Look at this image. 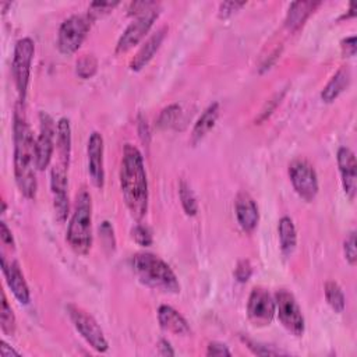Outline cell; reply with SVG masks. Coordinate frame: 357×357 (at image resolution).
Instances as JSON below:
<instances>
[{
	"label": "cell",
	"instance_id": "obj_36",
	"mask_svg": "<svg viewBox=\"0 0 357 357\" xmlns=\"http://www.w3.org/2000/svg\"><path fill=\"white\" fill-rule=\"evenodd\" d=\"M251 273H252V268H251V264L245 259L240 261L236 268H234V278L240 282V283H245L250 278H251Z\"/></svg>",
	"mask_w": 357,
	"mask_h": 357
},
{
	"label": "cell",
	"instance_id": "obj_41",
	"mask_svg": "<svg viewBox=\"0 0 357 357\" xmlns=\"http://www.w3.org/2000/svg\"><path fill=\"white\" fill-rule=\"evenodd\" d=\"M0 238H1V243L4 245H8V247H14V238H13V234H11V230L7 227L6 222H0Z\"/></svg>",
	"mask_w": 357,
	"mask_h": 357
},
{
	"label": "cell",
	"instance_id": "obj_18",
	"mask_svg": "<svg viewBox=\"0 0 357 357\" xmlns=\"http://www.w3.org/2000/svg\"><path fill=\"white\" fill-rule=\"evenodd\" d=\"M166 33H167V26H162L148 38V40L139 47L137 54L130 61V68L132 71H139L142 67H145L151 61V59L159 50L163 39L166 38Z\"/></svg>",
	"mask_w": 357,
	"mask_h": 357
},
{
	"label": "cell",
	"instance_id": "obj_34",
	"mask_svg": "<svg viewBox=\"0 0 357 357\" xmlns=\"http://www.w3.org/2000/svg\"><path fill=\"white\" fill-rule=\"evenodd\" d=\"M99 234H100V238L103 241L105 248H109L110 251H113L114 245H116V240H114V234H113V227L109 222L105 220L99 226Z\"/></svg>",
	"mask_w": 357,
	"mask_h": 357
},
{
	"label": "cell",
	"instance_id": "obj_19",
	"mask_svg": "<svg viewBox=\"0 0 357 357\" xmlns=\"http://www.w3.org/2000/svg\"><path fill=\"white\" fill-rule=\"evenodd\" d=\"M158 321L160 326L174 335H188L190 326L185 318L170 305H160L158 310Z\"/></svg>",
	"mask_w": 357,
	"mask_h": 357
},
{
	"label": "cell",
	"instance_id": "obj_14",
	"mask_svg": "<svg viewBox=\"0 0 357 357\" xmlns=\"http://www.w3.org/2000/svg\"><path fill=\"white\" fill-rule=\"evenodd\" d=\"M88 173L95 187L102 188L105 184V169H103V137L98 131L89 135L88 146Z\"/></svg>",
	"mask_w": 357,
	"mask_h": 357
},
{
	"label": "cell",
	"instance_id": "obj_26",
	"mask_svg": "<svg viewBox=\"0 0 357 357\" xmlns=\"http://www.w3.org/2000/svg\"><path fill=\"white\" fill-rule=\"evenodd\" d=\"M178 195H180V201H181L184 212L188 216L197 215V212H198L197 198H195L192 190L190 188V185L184 180H181L180 184H178Z\"/></svg>",
	"mask_w": 357,
	"mask_h": 357
},
{
	"label": "cell",
	"instance_id": "obj_32",
	"mask_svg": "<svg viewBox=\"0 0 357 357\" xmlns=\"http://www.w3.org/2000/svg\"><path fill=\"white\" fill-rule=\"evenodd\" d=\"M247 347L257 356H278V354H284V351H280L278 349H273L271 346H266V344H262V343H258V342H254V340H250V339H244Z\"/></svg>",
	"mask_w": 357,
	"mask_h": 357
},
{
	"label": "cell",
	"instance_id": "obj_6",
	"mask_svg": "<svg viewBox=\"0 0 357 357\" xmlns=\"http://www.w3.org/2000/svg\"><path fill=\"white\" fill-rule=\"evenodd\" d=\"M92 20L89 15H71L64 20L57 33V47L63 54L75 53L82 45Z\"/></svg>",
	"mask_w": 357,
	"mask_h": 357
},
{
	"label": "cell",
	"instance_id": "obj_39",
	"mask_svg": "<svg viewBox=\"0 0 357 357\" xmlns=\"http://www.w3.org/2000/svg\"><path fill=\"white\" fill-rule=\"evenodd\" d=\"M156 6H158V3H155V1H134L130 6V14H138L139 15V14H142V13L156 7Z\"/></svg>",
	"mask_w": 357,
	"mask_h": 357
},
{
	"label": "cell",
	"instance_id": "obj_29",
	"mask_svg": "<svg viewBox=\"0 0 357 357\" xmlns=\"http://www.w3.org/2000/svg\"><path fill=\"white\" fill-rule=\"evenodd\" d=\"M180 114H181V107L178 105H169L167 107H165L160 112V114L156 120V126L159 128H169L176 124Z\"/></svg>",
	"mask_w": 357,
	"mask_h": 357
},
{
	"label": "cell",
	"instance_id": "obj_24",
	"mask_svg": "<svg viewBox=\"0 0 357 357\" xmlns=\"http://www.w3.org/2000/svg\"><path fill=\"white\" fill-rule=\"evenodd\" d=\"M278 233H279V243H280V250L283 255L290 257L297 244V233H296L294 223L289 216L280 218L278 225Z\"/></svg>",
	"mask_w": 357,
	"mask_h": 357
},
{
	"label": "cell",
	"instance_id": "obj_31",
	"mask_svg": "<svg viewBox=\"0 0 357 357\" xmlns=\"http://www.w3.org/2000/svg\"><path fill=\"white\" fill-rule=\"evenodd\" d=\"M117 4H119V1H95V3H92V4L89 6V8H88V15H89V18L93 21V20L98 18L99 15L112 11Z\"/></svg>",
	"mask_w": 357,
	"mask_h": 357
},
{
	"label": "cell",
	"instance_id": "obj_44",
	"mask_svg": "<svg viewBox=\"0 0 357 357\" xmlns=\"http://www.w3.org/2000/svg\"><path fill=\"white\" fill-rule=\"evenodd\" d=\"M1 356L3 357H20V353L10 347L6 342H1Z\"/></svg>",
	"mask_w": 357,
	"mask_h": 357
},
{
	"label": "cell",
	"instance_id": "obj_9",
	"mask_svg": "<svg viewBox=\"0 0 357 357\" xmlns=\"http://www.w3.org/2000/svg\"><path fill=\"white\" fill-rule=\"evenodd\" d=\"M289 176L296 192L307 202L318 192V177L314 167L304 159H296L289 166Z\"/></svg>",
	"mask_w": 357,
	"mask_h": 357
},
{
	"label": "cell",
	"instance_id": "obj_40",
	"mask_svg": "<svg viewBox=\"0 0 357 357\" xmlns=\"http://www.w3.org/2000/svg\"><path fill=\"white\" fill-rule=\"evenodd\" d=\"M342 50L346 57H353L356 54V36H349L342 40Z\"/></svg>",
	"mask_w": 357,
	"mask_h": 357
},
{
	"label": "cell",
	"instance_id": "obj_13",
	"mask_svg": "<svg viewBox=\"0 0 357 357\" xmlns=\"http://www.w3.org/2000/svg\"><path fill=\"white\" fill-rule=\"evenodd\" d=\"M39 135L35 142V153H36V167L38 170H45L53 156L54 152V137H56V128L53 119L45 113H39Z\"/></svg>",
	"mask_w": 357,
	"mask_h": 357
},
{
	"label": "cell",
	"instance_id": "obj_4",
	"mask_svg": "<svg viewBox=\"0 0 357 357\" xmlns=\"http://www.w3.org/2000/svg\"><path fill=\"white\" fill-rule=\"evenodd\" d=\"M67 241L74 252L86 255L92 245V199L81 188L75 197V206L67 229Z\"/></svg>",
	"mask_w": 357,
	"mask_h": 357
},
{
	"label": "cell",
	"instance_id": "obj_43",
	"mask_svg": "<svg viewBox=\"0 0 357 357\" xmlns=\"http://www.w3.org/2000/svg\"><path fill=\"white\" fill-rule=\"evenodd\" d=\"M158 353H159L160 356H174V351H173L170 343H169L167 340H165V339H162V340L159 342V344H158Z\"/></svg>",
	"mask_w": 357,
	"mask_h": 357
},
{
	"label": "cell",
	"instance_id": "obj_17",
	"mask_svg": "<svg viewBox=\"0 0 357 357\" xmlns=\"http://www.w3.org/2000/svg\"><path fill=\"white\" fill-rule=\"evenodd\" d=\"M234 208L238 225L244 231L251 233L257 227L259 220V212L255 201L251 198L250 194L240 192L236 197Z\"/></svg>",
	"mask_w": 357,
	"mask_h": 357
},
{
	"label": "cell",
	"instance_id": "obj_8",
	"mask_svg": "<svg viewBox=\"0 0 357 357\" xmlns=\"http://www.w3.org/2000/svg\"><path fill=\"white\" fill-rule=\"evenodd\" d=\"M275 307L282 325L293 335L301 336L304 333L305 324L294 296L287 290H278L275 294Z\"/></svg>",
	"mask_w": 357,
	"mask_h": 357
},
{
	"label": "cell",
	"instance_id": "obj_16",
	"mask_svg": "<svg viewBox=\"0 0 357 357\" xmlns=\"http://www.w3.org/2000/svg\"><path fill=\"white\" fill-rule=\"evenodd\" d=\"M1 271L6 278V283L13 291L14 297L21 304H28L31 300L29 289L25 282V278L20 269V265L15 261H7L4 255H1Z\"/></svg>",
	"mask_w": 357,
	"mask_h": 357
},
{
	"label": "cell",
	"instance_id": "obj_12",
	"mask_svg": "<svg viewBox=\"0 0 357 357\" xmlns=\"http://www.w3.org/2000/svg\"><path fill=\"white\" fill-rule=\"evenodd\" d=\"M276 312L275 300L262 287H254L247 303L248 319L255 326H266L272 322Z\"/></svg>",
	"mask_w": 357,
	"mask_h": 357
},
{
	"label": "cell",
	"instance_id": "obj_1",
	"mask_svg": "<svg viewBox=\"0 0 357 357\" xmlns=\"http://www.w3.org/2000/svg\"><path fill=\"white\" fill-rule=\"evenodd\" d=\"M14 176L21 194L32 199L36 195V153L35 139L28 126L24 103L18 102L14 112Z\"/></svg>",
	"mask_w": 357,
	"mask_h": 357
},
{
	"label": "cell",
	"instance_id": "obj_25",
	"mask_svg": "<svg viewBox=\"0 0 357 357\" xmlns=\"http://www.w3.org/2000/svg\"><path fill=\"white\" fill-rule=\"evenodd\" d=\"M325 298L335 312H343L346 305L344 294L336 282L329 280L325 283Z\"/></svg>",
	"mask_w": 357,
	"mask_h": 357
},
{
	"label": "cell",
	"instance_id": "obj_20",
	"mask_svg": "<svg viewBox=\"0 0 357 357\" xmlns=\"http://www.w3.org/2000/svg\"><path fill=\"white\" fill-rule=\"evenodd\" d=\"M319 1H293L289 7L284 25L289 31H297L303 26L305 20L314 13V10L319 6Z\"/></svg>",
	"mask_w": 357,
	"mask_h": 357
},
{
	"label": "cell",
	"instance_id": "obj_3",
	"mask_svg": "<svg viewBox=\"0 0 357 357\" xmlns=\"http://www.w3.org/2000/svg\"><path fill=\"white\" fill-rule=\"evenodd\" d=\"M132 269L138 280L159 291L178 293L180 283L172 268L159 257L151 252H138L131 259Z\"/></svg>",
	"mask_w": 357,
	"mask_h": 357
},
{
	"label": "cell",
	"instance_id": "obj_22",
	"mask_svg": "<svg viewBox=\"0 0 357 357\" xmlns=\"http://www.w3.org/2000/svg\"><path fill=\"white\" fill-rule=\"evenodd\" d=\"M350 78H351L350 70L347 67H340L322 89L321 99L326 103L333 102L349 86Z\"/></svg>",
	"mask_w": 357,
	"mask_h": 357
},
{
	"label": "cell",
	"instance_id": "obj_15",
	"mask_svg": "<svg viewBox=\"0 0 357 357\" xmlns=\"http://www.w3.org/2000/svg\"><path fill=\"white\" fill-rule=\"evenodd\" d=\"M337 166L342 176V184L344 194L353 199L357 190V163L351 149L342 146L337 149Z\"/></svg>",
	"mask_w": 357,
	"mask_h": 357
},
{
	"label": "cell",
	"instance_id": "obj_10",
	"mask_svg": "<svg viewBox=\"0 0 357 357\" xmlns=\"http://www.w3.org/2000/svg\"><path fill=\"white\" fill-rule=\"evenodd\" d=\"M67 172L68 165L56 160L52 172H50V190L53 195V208H54V216L56 219L63 223L67 219L68 215V180H67Z\"/></svg>",
	"mask_w": 357,
	"mask_h": 357
},
{
	"label": "cell",
	"instance_id": "obj_38",
	"mask_svg": "<svg viewBox=\"0 0 357 357\" xmlns=\"http://www.w3.org/2000/svg\"><path fill=\"white\" fill-rule=\"evenodd\" d=\"M230 350L227 349L226 344L223 343H218V342H212L208 344L206 349V356H230Z\"/></svg>",
	"mask_w": 357,
	"mask_h": 357
},
{
	"label": "cell",
	"instance_id": "obj_23",
	"mask_svg": "<svg viewBox=\"0 0 357 357\" xmlns=\"http://www.w3.org/2000/svg\"><path fill=\"white\" fill-rule=\"evenodd\" d=\"M71 153V127L68 119L63 117L57 123L56 128V156L57 160L70 165Z\"/></svg>",
	"mask_w": 357,
	"mask_h": 357
},
{
	"label": "cell",
	"instance_id": "obj_28",
	"mask_svg": "<svg viewBox=\"0 0 357 357\" xmlns=\"http://www.w3.org/2000/svg\"><path fill=\"white\" fill-rule=\"evenodd\" d=\"M0 326H1V332L7 336H10L15 332V317H14V312H13V310H11V307H10L4 294H3V301H1Z\"/></svg>",
	"mask_w": 357,
	"mask_h": 357
},
{
	"label": "cell",
	"instance_id": "obj_35",
	"mask_svg": "<svg viewBox=\"0 0 357 357\" xmlns=\"http://www.w3.org/2000/svg\"><path fill=\"white\" fill-rule=\"evenodd\" d=\"M283 93L284 92H282V93H276V95H273L266 103H265V106L262 107V110H261V113H259V116H258V119L255 120V123L257 124H261L264 120H266L271 114H272V112L276 109V106L279 105V102H280V99L283 98Z\"/></svg>",
	"mask_w": 357,
	"mask_h": 357
},
{
	"label": "cell",
	"instance_id": "obj_37",
	"mask_svg": "<svg viewBox=\"0 0 357 357\" xmlns=\"http://www.w3.org/2000/svg\"><path fill=\"white\" fill-rule=\"evenodd\" d=\"M244 6H245L244 1H223L219 6V17L220 18H227Z\"/></svg>",
	"mask_w": 357,
	"mask_h": 357
},
{
	"label": "cell",
	"instance_id": "obj_2",
	"mask_svg": "<svg viewBox=\"0 0 357 357\" xmlns=\"http://www.w3.org/2000/svg\"><path fill=\"white\" fill-rule=\"evenodd\" d=\"M120 187L124 202L135 220H141L148 211V181L144 159L138 148L126 144L120 165Z\"/></svg>",
	"mask_w": 357,
	"mask_h": 357
},
{
	"label": "cell",
	"instance_id": "obj_21",
	"mask_svg": "<svg viewBox=\"0 0 357 357\" xmlns=\"http://www.w3.org/2000/svg\"><path fill=\"white\" fill-rule=\"evenodd\" d=\"M218 117H219V103L213 102L202 112V114L198 117L197 123L194 124V128L191 131V139H190L192 145L198 144L213 128Z\"/></svg>",
	"mask_w": 357,
	"mask_h": 357
},
{
	"label": "cell",
	"instance_id": "obj_7",
	"mask_svg": "<svg viewBox=\"0 0 357 357\" xmlns=\"http://www.w3.org/2000/svg\"><path fill=\"white\" fill-rule=\"evenodd\" d=\"M66 310L73 325L79 332V335L86 340V343L99 353L107 351L109 343L103 335V331L100 329L98 322L93 319V317L85 312L82 308L73 304H68Z\"/></svg>",
	"mask_w": 357,
	"mask_h": 357
},
{
	"label": "cell",
	"instance_id": "obj_30",
	"mask_svg": "<svg viewBox=\"0 0 357 357\" xmlns=\"http://www.w3.org/2000/svg\"><path fill=\"white\" fill-rule=\"evenodd\" d=\"M131 237L132 240L138 244V245H142V247H148L152 244L153 238H152V231L148 226L145 225H135L132 229H131Z\"/></svg>",
	"mask_w": 357,
	"mask_h": 357
},
{
	"label": "cell",
	"instance_id": "obj_42",
	"mask_svg": "<svg viewBox=\"0 0 357 357\" xmlns=\"http://www.w3.org/2000/svg\"><path fill=\"white\" fill-rule=\"evenodd\" d=\"M138 131H139V135H141V139L144 142H148L149 141V128H148V124H146V120L142 119V116L138 117Z\"/></svg>",
	"mask_w": 357,
	"mask_h": 357
},
{
	"label": "cell",
	"instance_id": "obj_11",
	"mask_svg": "<svg viewBox=\"0 0 357 357\" xmlns=\"http://www.w3.org/2000/svg\"><path fill=\"white\" fill-rule=\"evenodd\" d=\"M159 15L158 6L139 14L123 32L120 36L117 45H116V53H126L130 49H132L135 45L139 43V40L146 35V32L153 25L155 20Z\"/></svg>",
	"mask_w": 357,
	"mask_h": 357
},
{
	"label": "cell",
	"instance_id": "obj_33",
	"mask_svg": "<svg viewBox=\"0 0 357 357\" xmlns=\"http://www.w3.org/2000/svg\"><path fill=\"white\" fill-rule=\"evenodd\" d=\"M344 258L350 265H356L357 261V250H356V231H350L343 243Z\"/></svg>",
	"mask_w": 357,
	"mask_h": 357
},
{
	"label": "cell",
	"instance_id": "obj_5",
	"mask_svg": "<svg viewBox=\"0 0 357 357\" xmlns=\"http://www.w3.org/2000/svg\"><path fill=\"white\" fill-rule=\"evenodd\" d=\"M35 53V45L31 38H22L15 43L13 57V77L18 92V102L24 103L29 82L31 64Z\"/></svg>",
	"mask_w": 357,
	"mask_h": 357
},
{
	"label": "cell",
	"instance_id": "obj_27",
	"mask_svg": "<svg viewBox=\"0 0 357 357\" xmlns=\"http://www.w3.org/2000/svg\"><path fill=\"white\" fill-rule=\"evenodd\" d=\"M96 70H98V60L93 54H84L77 60L75 73L79 78L88 79L95 75Z\"/></svg>",
	"mask_w": 357,
	"mask_h": 357
}]
</instances>
